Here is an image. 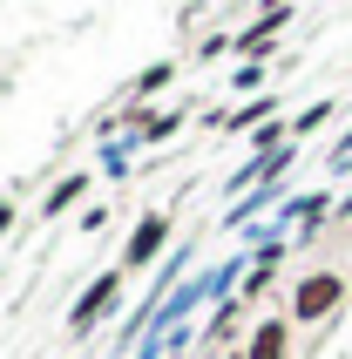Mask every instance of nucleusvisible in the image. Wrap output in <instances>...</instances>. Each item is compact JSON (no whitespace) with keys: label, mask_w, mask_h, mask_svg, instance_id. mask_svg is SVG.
I'll use <instances>...</instances> for the list:
<instances>
[{"label":"nucleus","mask_w":352,"mask_h":359,"mask_svg":"<svg viewBox=\"0 0 352 359\" xmlns=\"http://www.w3.org/2000/svg\"><path fill=\"white\" fill-rule=\"evenodd\" d=\"M339 299H346V285H339V271H318V278H305V285H298L292 312H298V319H325V312H332Z\"/></svg>","instance_id":"f257e3e1"},{"label":"nucleus","mask_w":352,"mask_h":359,"mask_svg":"<svg viewBox=\"0 0 352 359\" xmlns=\"http://www.w3.org/2000/svg\"><path fill=\"white\" fill-rule=\"evenodd\" d=\"M285 319H271V325H257V339H251V359H285Z\"/></svg>","instance_id":"f03ea898"},{"label":"nucleus","mask_w":352,"mask_h":359,"mask_svg":"<svg viewBox=\"0 0 352 359\" xmlns=\"http://www.w3.org/2000/svg\"><path fill=\"white\" fill-rule=\"evenodd\" d=\"M109 299H116V278H102L95 292H88V299L75 305V332H81V325H95V319H102V305H109Z\"/></svg>","instance_id":"7ed1b4c3"},{"label":"nucleus","mask_w":352,"mask_h":359,"mask_svg":"<svg viewBox=\"0 0 352 359\" xmlns=\"http://www.w3.org/2000/svg\"><path fill=\"white\" fill-rule=\"evenodd\" d=\"M156 244H163V217H149L136 231V244H129V264H149V258H156Z\"/></svg>","instance_id":"20e7f679"}]
</instances>
